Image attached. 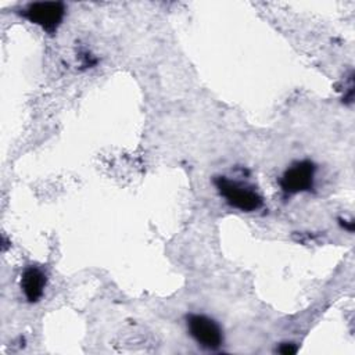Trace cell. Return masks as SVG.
Instances as JSON below:
<instances>
[{"label":"cell","instance_id":"3","mask_svg":"<svg viewBox=\"0 0 355 355\" xmlns=\"http://www.w3.org/2000/svg\"><path fill=\"white\" fill-rule=\"evenodd\" d=\"M190 336L207 349H218L223 343L220 326L211 318L198 313H190L186 318Z\"/></svg>","mask_w":355,"mask_h":355},{"label":"cell","instance_id":"1","mask_svg":"<svg viewBox=\"0 0 355 355\" xmlns=\"http://www.w3.org/2000/svg\"><path fill=\"white\" fill-rule=\"evenodd\" d=\"M214 183H215L219 194L225 198V201L230 207L237 208L243 212L257 211L263 204L262 196L251 184L232 180L226 176L215 178Z\"/></svg>","mask_w":355,"mask_h":355},{"label":"cell","instance_id":"4","mask_svg":"<svg viewBox=\"0 0 355 355\" xmlns=\"http://www.w3.org/2000/svg\"><path fill=\"white\" fill-rule=\"evenodd\" d=\"M316 166L311 161L294 162L280 179V186L284 193L295 194L308 191L313 187Z\"/></svg>","mask_w":355,"mask_h":355},{"label":"cell","instance_id":"6","mask_svg":"<svg viewBox=\"0 0 355 355\" xmlns=\"http://www.w3.org/2000/svg\"><path fill=\"white\" fill-rule=\"evenodd\" d=\"M279 352H280V354H284V355L294 354V352H297V347H295L294 344H291V343H284V344H282V345L279 347Z\"/></svg>","mask_w":355,"mask_h":355},{"label":"cell","instance_id":"2","mask_svg":"<svg viewBox=\"0 0 355 355\" xmlns=\"http://www.w3.org/2000/svg\"><path fill=\"white\" fill-rule=\"evenodd\" d=\"M21 15L43 31L54 33L64 19L65 6L61 1H35L28 4Z\"/></svg>","mask_w":355,"mask_h":355},{"label":"cell","instance_id":"5","mask_svg":"<svg viewBox=\"0 0 355 355\" xmlns=\"http://www.w3.org/2000/svg\"><path fill=\"white\" fill-rule=\"evenodd\" d=\"M47 283V276L39 266H26L21 275V290L29 302H37Z\"/></svg>","mask_w":355,"mask_h":355}]
</instances>
